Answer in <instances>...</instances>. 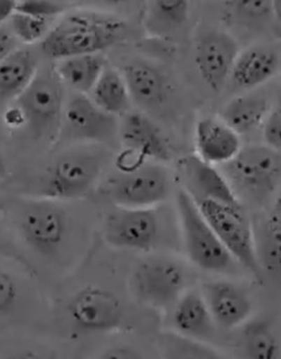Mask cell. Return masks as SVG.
<instances>
[{
	"label": "cell",
	"instance_id": "9c48e42d",
	"mask_svg": "<svg viewBox=\"0 0 281 359\" xmlns=\"http://www.w3.org/2000/svg\"><path fill=\"white\" fill-rule=\"evenodd\" d=\"M187 278L185 269L174 261L150 259L137 266L132 287L143 302L166 309L174 306L185 292Z\"/></svg>",
	"mask_w": 281,
	"mask_h": 359
},
{
	"label": "cell",
	"instance_id": "5bb4252c",
	"mask_svg": "<svg viewBox=\"0 0 281 359\" xmlns=\"http://www.w3.org/2000/svg\"><path fill=\"white\" fill-rule=\"evenodd\" d=\"M201 294L215 323L224 329H234L251 316L253 309L251 298L236 283L208 281L201 287Z\"/></svg>",
	"mask_w": 281,
	"mask_h": 359
},
{
	"label": "cell",
	"instance_id": "277c9868",
	"mask_svg": "<svg viewBox=\"0 0 281 359\" xmlns=\"http://www.w3.org/2000/svg\"><path fill=\"white\" fill-rule=\"evenodd\" d=\"M176 205L189 260L205 271L226 272L234 259L221 243L187 190L177 192Z\"/></svg>",
	"mask_w": 281,
	"mask_h": 359
},
{
	"label": "cell",
	"instance_id": "836d02e7",
	"mask_svg": "<svg viewBox=\"0 0 281 359\" xmlns=\"http://www.w3.org/2000/svg\"><path fill=\"white\" fill-rule=\"evenodd\" d=\"M17 39L13 32L6 29L0 28V62L17 50Z\"/></svg>",
	"mask_w": 281,
	"mask_h": 359
},
{
	"label": "cell",
	"instance_id": "6da1fadb",
	"mask_svg": "<svg viewBox=\"0 0 281 359\" xmlns=\"http://www.w3.org/2000/svg\"><path fill=\"white\" fill-rule=\"evenodd\" d=\"M127 24L114 15L78 13L69 15L50 29L41 50L50 59L101 54L124 41Z\"/></svg>",
	"mask_w": 281,
	"mask_h": 359
},
{
	"label": "cell",
	"instance_id": "7a4b0ae2",
	"mask_svg": "<svg viewBox=\"0 0 281 359\" xmlns=\"http://www.w3.org/2000/svg\"><path fill=\"white\" fill-rule=\"evenodd\" d=\"M106 163V152L94 148L59 155L42 174L36 194L55 201L80 198L94 187Z\"/></svg>",
	"mask_w": 281,
	"mask_h": 359
},
{
	"label": "cell",
	"instance_id": "83f0119b",
	"mask_svg": "<svg viewBox=\"0 0 281 359\" xmlns=\"http://www.w3.org/2000/svg\"><path fill=\"white\" fill-rule=\"evenodd\" d=\"M12 20L13 34L17 41L31 44L43 41L50 32V20L41 19L32 15L15 12Z\"/></svg>",
	"mask_w": 281,
	"mask_h": 359
},
{
	"label": "cell",
	"instance_id": "cb8c5ba5",
	"mask_svg": "<svg viewBox=\"0 0 281 359\" xmlns=\"http://www.w3.org/2000/svg\"><path fill=\"white\" fill-rule=\"evenodd\" d=\"M92 100L108 114H126L131 105V97L123 75L112 66H106L92 90Z\"/></svg>",
	"mask_w": 281,
	"mask_h": 359
},
{
	"label": "cell",
	"instance_id": "f35d334b",
	"mask_svg": "<svg viewBox=\"0 0 281 359\" xmlns=\"http://www.w3.org/2000/svg\"><path fill=\"white\" fill-rule=\"evenodd\" d=\"M6 172V161H4L3 155L0 151V178L4 176Z\"/></svg>",
	"mask_w": 281,
	"mask_h": 359
},
{
	"label": "cell",
	"instance_id": "d6986e66",
	"mask_svg": "<svg viewBox=\"0 0 281 359\" xmlns=\"http://www.w3.org/2000/svg\"><path fill=\"white\" fill-rule=\"evenodd\" d=\"M280 55L268 46H252L240 52L230 74L241 88H254L266 83L280 69Z\"/></svg>",
	"mask_w": 281,
	"mask_h": 359
},
{
	"label": "cell",
	"instance_id": "30bf717a",
	"mask_svg": "<svg viewBox=\"0 0 281 359\" xmlns=\"http://www.w3.org/2000/svg\"><path fill=\"white\" fill-rule=\"evenodd\" d=\"M73 325L84 332H108L123 323L124 305L115 292L88 285L76 292L67 305Z\"/></svg>",
	"mask_w": 281,
	"mask_h": 359
},
{
	"label": "cell",
	"instance_id": "1f68e13d",
	"mask_svg": "<svg viewBox=\"0 0 281 359\" xmlns=\"http://www.w3.org/2000/svg\"><path fill=\"white\" fill-rule=\"evenodd\" d=\"M19 297L14 277L0 267V318L12 313Z\"/></svg>",
	"mask_w": 281,
	"mask_h": 359
},
{
	"label": "cell",
	"instance_id": "8fae6325",
	"mask_svg": "<svg viewBox=\"0 0 281 359\" xmlns=\"http://www.w3.org/2000/svg\"><path fill=\"white\" fill-rule=\"evenodd\" d=\"M118 134L117 116L101 109L86 95L76 94L65 104L59 139L108 144Z\"/></svg>",
	"mask_w": 281,
	"mask_h": 359
},
{
	"label": "cell",
	"instance_id": "7402d4cb",
	"mask_svg": "<svg viewBox=\"0 0 281 359\" xmlns=\"http://www.w3.org/2000/svg\"><path fill=\"white\" fill-rule=\"evenodd\" d=\"M107 65L101 54L82 55L62 60L55 70L63 83L74 88L78 94L86 95L92 93Z\"/></svg>",
	"mask_w": 281,
	"mask_h": 359
},
{
	"label": "cell",
	"instance_id": "ffe728a7",
	"mask_svg": "<svg viewBox=\"0 0 281 359\" xmlns=\"http://www.w3.org/2000/svg\"><path fill=\"white\" fill-rule=\"evenodd\" d=\"M173 323L179 334L196 340L211 338L215 321L201 292H185L174 305Z\"/></svg>",
	"mask_w": 281,
	"mask_h": 359
},
{
	"label": "cell",
	"instance_id": "4316f807",
	"mask_svg": "<svg viewBox=\"0 0 281 359\" xmlns=\"http://www.w3.org/2000/svg\"><path fill=\"white\" fill-rule=\"evenodd\" d=\"M164 352L168 358H220L216 350L196 342L185 334H167L164 338Z\"/></svg>",
	"mask_w": 281,
	"mask_h": 359
},
{
	"label": "cell",
	"instance_id": "8992f818",
	"mask_svg": "<svg viewBox=\"0 0 281 359\" xmlns=\"http://www.w3.org/2000/svg\"><path fill=\"white\" fill-rule=\"evenodd\" d=\"M194 201L234 260L238 261L253 273H258L260 264L254 245L253 229L241 208L209 199L194 198Z\"/></svg>",
	"mask_w": 281,
	"mask_h": 359
},
{
	"label": "cell",
	"instance_id": "d590c367",
	"mask_svg": "<svg viewBox=\"0 0 281 359\" xmlns=\"http://www.w3.org/2000/svg\"><path fill=\"white\" fill-rule=\"evenodd\" d=\"M0 258L17 261V263L22 264V265L25 266L29 269H32V266L29 264L26 258H24L21 254H19L14 248L10 247L1 236H0Z\"/></svg>",
	"mask_w": 281,
	"mask_h": 359
},
{
	"label": "cell",
	"instance_id": "d6a6232c",
	"mask_svg": "<svg viewBox=\"0 0 281 359\" xmlns=\"http://www.w3.org/2000/svg\"><path fill=\"white\" fill-rule=\"evenodd\" d=\"M262 123L263 138H264L266 146L280 152L281 148L280 108L269 111Z\"/></svg>",
	"mask_w": 281,
	"mask_h": 359
},
{
	"label": "cell",
	"instance_id": "484cf974",
	"mask_svg": "<svg viewBox=\"0 0 281 359\" xmlns=\"http://www.w3.org/2000/svg\"><path fill=\"white\" fill-rule=\"evenodd\" d=\"M280 199H278L263 225L261 252H262L263 265L267 268L268 271L280 272Z\"/></svg>",
	"mask_w": 281,
	"mask_h": 359
},
{
	"label": "cell",
	"instance_id": "f546056e",
	"mask_svg": "<svg viewBox=\"0 0 281 359\" xmlns=\"http://www.w3.org/2000/svg\"><path fill=\"white\" fill-rule=\"evenodd\" d=\"M65 4L54 0H24L17 1L15 12L32 15L41 19L50 20L65 12Z\"/></svg>",
	"mask_w": 281,
	"mask_h": 359
},
{
	"label": "cell",
	"instance_id": "52a82bcc",
	"mask_svg": "<svg viewBox=\"0 0 281 359\" xmlns=\"http://www.w3.org/2000/svg\"><path fill=\"white\" fill-rule=\"evenodd\" d=\"M20 205L17 225L25 243L43 256L55 254L67 231L65 210L55 201L41 197Z\"/></svg>",
	"mask_w": 281,
	"mask_h": 359
},
{
	"label": "cell",
	"instance_id": "603a6c76",
	"mask_svg": "<svg viewBox=\"0 0 281 359\" xmlns=\"http://www.w3.org/2000/svg\"><path fill=\"white\" fill-rule=\"evenodd\" d=\"M266 97L247 95L234 97L220 111V121L238 135L252 132L269 112Z\"/></svg>",
	"mask_w": 281,
	"mask_h": 359
},
{
	"label": "cell",
	"instance_id": "8d00e7d4",
	"mask_svg": "<svg viewBox=\"0 0 281 359\" xmlns=\"http://www.w3.org/2000/svg\"><path fill=\"white\" fill-rule=\"evenodd\" d=\"M4 121L10 126H21L25 125L23 112L17 106L10 108L4 114Z\"/></svg>",
	"mask_w": 281,
	"mask_h": 359
},
{
	"label": "cell",
	"instance_id": "d4e9b609",
	"mask_svg": "<svg viewBox=\"0 0 281 359\" xmlns=\"http://www.w3.org/2000/svg\"><path fill=\"white\" fill-rule=\"evenodd\" d=\"M243 344L247 358L275 359L280 352L278 338L266 319H254L245 325Z\"/></svg>",
	"mask_w": 281,
	"mask_h": 359
},
{
	"label": "cell",
	"instance_id": "e575fe53",
	"mask_svg": "<svg viewBox=\"0 0 281 359\" xmlns=\"http://www.w3.org/2000/svg\"><path fill=\"white\" fill-rule=\"evenodd\" d=\"M101 358L108 359H137L141 358V355L134 348L126 347V346H117V347L110 348V349L103 352V355H101Z\"/></svg>",
	"mask_w": 281,
	"mask_h": 359
},
{
	"label": "cell",
	"instance_id": "44dd1931",
	"mask_svg": "<svg viewBox=\"0 0 281 359\" xmlns=\"http://www.w3.org/2000/svg\"><path fill=\"white\" fill-rule=\"evenodd\" d=\"M38 62L27 48H17L0 62V99H17L34 79Z\"/></svg>",
	"mask_w": 281,
	"mask_h": 359
},
{
	"label": "cell",
	"instance_id": "3957f363",
	"mask_svg": "<svg viewBox=\"0 0 281 359\" xmlns=\"http://www.w3.org/2000/svg\"><path fill=\"white\" fill-rule=\"evenodd\" d=\"M17 106L33 138L48 143L59 140L65 108V90L55 67L39 68L33 81L17 97Z\"/></svg>",
	"mask_w": 281,
	"mask_h": 359
},
{
	"label": "cell",
	"instance_id": "4dcf8cb0",
	"mask_svg": "<svg viewBox=\"0 0 281 359\" xmlns=\"http://www.w3.org/2000/svg\"><path fill=\"white\" fill-rule=\"evenodd\" d=\"M225 4L236 14L251 19H263L273 14V1L269 0H233Z\"/></svg>",
	"mask_w": 281,
	"mask_h": 359
},
{
	"label": "cell",
	"instance_id": "ba28073f",
	"mask_svg": "<svg viewBox=\"0 0 281 359\" xmlns=\"http://www.w3.org/2000/svg\"><path fill=\"white\" fill-rule=\"evenodd\" d=\"M160 233V219L152 208L118 207L103 225L106 241L118 249L148 252L156 247Z\"/></svg>",
	"mask_w": 281,
	"mask_h": 359
},
{
	"label": "cell",
	"instance_id": "2e32d148",
	"mask_svg": "<svg viewBox=\"0 0 281 359\" xmlns=\"http://www.w3.org/2000/svg\"><path fill=\"white\" fill-rule=\"evenodd\" d=\"M119 136L126 149L147 161L165 163L171 158L167 139L159 126L143 113H126L119 123Z\"/></svg>",
	"mask_w": 281,
	"mask_h": 359
},
{
	"label": "cell",
	"instance_id": "ac0fdd59",
	"mask_svg": "<svg viewBox=\"0 0 281 359\" xmlns=\"http://www.w3.org/2000/svg\"><path fill=\"white\" fill-rule=\"evenodd\" d=\"M121 73L131 101L148 108L165 103L169 88L160 70L145 62L135 61L126 64Z\"/></svg>",
	"mask_w": 281,
	"mask_h": 359
},
{
	"label": "cell",
	"instance_id": "4fadbf2b",
	"mask_svg": "<svg viewBox=\"0 0 281 359\" xmlns=\"http://www.w3.org/2000/svg\"><path fill=\"white\" fill-rule=\"evenodd\" d=\"M240 52L236 39L224 31L209 30L201 35L194 63L203 83L213 92H221L227 83Z\"/></svg>",
	"mask_w": 281,
	"mask_h": 359
},
{
	"label": "cell",
	"instance_id": "74e56055",
	"mask_svg": "<svg viewBox=\"0 0 281 359\" xmlns=\"http://www.w3.org/2000/svg\"><path fill=\"white\" fill-rule=\"evenodd\" d=\"M17 8V1L14 0H0V24L13 17Z\"/></svg>",
	"mask_w": 281,
	"mask_h": 359
},
{
	"label": "cell",
	"instance_id": "9a60e30c",
	"mask_svg": "<svg viewBox=\"0 0 281 359\" xmlns=\"http://www.w3.org/2000/svg\"><path fill=\"white\" fill-rule=\"evenodd\" d=\"M179 170L187 191L194 199H209L231 207L241 208L238 196L226 178L198 155H188L179 161Z\"/></svg>",
	"mask_w": 281,
	"mask_h": 359
},
{
	"label": "cell",
	"instance_id": "7c38bea8",
	"mask_svg": "<svg viewBox=\"0 0 281 359\" xmlns=\"http://www.w3.org/2000/svg\"><path fill=\"white\" fill-rule=\"evenodd\" d=\"M225 174L236 185L253 194H271L280 179V152L266 145L241 147L224 165Z\"/></svg>",
	"mask_w": 281,
	"mask_h": 359
},
{
	"label": "cell",
	"instance_id": "f1b7e54d",
	"mask_svg": "<svg viewBox=\"0 0 281 359\" xmlns=\"http://www.w3.org/2000/svg\"><path fill=\"white\" fill-rule=\"evenodd\" d=\"M150 13L161 24L178 27L187 21L189 2L185 0H156L150 2Z\"/></svg>",
	"mask_w": 281,
	"mask_h": 359
},
{
	"label": "cell",
	"instance_id": "5b68a950",
	"mask_svg": "<svg viewBox=\"0 0 281 359\" xmlns=\"http://www.w3.org/2000/svg\"><path fill=\"white\" fill-rule=\"evenodd\" d=\"M103 190L118 207L152 208L169 197L171 180L167 168L145 161L110 177Z\"/></svg>",
	"mask_w": 281,
	"mask_h": 359
},
{
	"label": "cell",
	"instance_id": "e0dca14e",
	"mask_svg": "<svg viewBox=\"0 0 281 359\" xmlns=\"http://www.w3.org/2000/svg\"><path fill=\"white\" fill-rule=\"evenodd\" d=\"M198 156L210 165H225L241 148L240 135L220 119L203 118L196 126Z\"/></svg>",
	"mask_w": 281,
	"mask_h": 359
}]
</instances>
